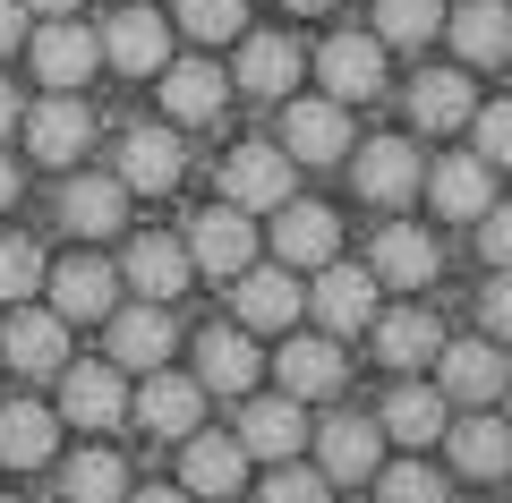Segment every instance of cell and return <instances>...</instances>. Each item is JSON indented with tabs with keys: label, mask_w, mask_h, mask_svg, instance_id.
<instances>
[{
	"label": "cell",
	"mask_w": 512,
	"mask_h": 503,
	"mask_svg": "<svg viewBox=\"0 0 512 503\" xmlns=\"http://www.w3.org/2000/svg\"><path fill=\"white\" fill-rule=\"evenodd\" d=\"M188 265L197 273H214V282H239V273L256 265V222L239 214V205H214V214H197L188 222Z\"/></svg>",
	"instance_id": "obj_1"
},
{
	"label": "cell",
	"mask_w": 512,
	"mask_h": 503,
	"mask_svg": "<svg viewBox=\"0 0 512 503\" xmlns=\"http://www.w3.org/2000/svg\"><path fill=\"white\" fill-rule=\"evenodd\" d=\"M291 171H299V162L282 154V145H239V154L222 162V205H239V214H274V205H291Z\"/></svg>",
	"instance_id": "obj_2"
},
{
	"label": "cell",
	"mask_w": 512,
	"mask_h": 503,
	"mask_svg": "<svg viewBox=\"0 0 512 503\" xmlns=\"http://www.w3.org/2000/svg\"><path fill=\"white\" fill-rule=\"evenodd\" d=\"M282 154L291 162H342L350 154V103H333V94L282 103Z\"/></svg>",
	"instance_id": "obj_3"
},
{
	"label": "cell",
	"mask_w": 512,
	"mask_h": 503,
	"mask_svg": "<svg viewBox=\"0 0 512 503\" xmlns=\"http://www.w3.org/2000/svg\"><path fill=\"white\" fill-rule=\"evenodd\" d=\"M316 461H325V486H359V478H376V469H384V427H376V418L333 410L325 427H316Z\"/></svg>",
	"instance_id": "obj_4"
},
{
	"label": "cell",
	"mask_w": 512,
	"mask_h": 503,
	"mask_svg": "<svg viewBox=\"0 0 512 503\" xmlns=\"http://www.w3.org/2000/svg\"><path fill=\"white\" fill-rule=\"evenodd\" d=\"M504 384H512L504 342H444V350H436V393H444V401H470V410H487Z\"/></svg>",
	"instance_id": "obj_5"
},
{
	"label": "cell",
	"mask_w": 512,
	"mask_h": 503,
	"mask_svg": "<svg viewBox=\"0 0 512 503\" xmlns=\"http://www.w3.org/2000/svg\"><path fill=\"white\" fill-rule=\"evenodd\" d=\"M231 307H239V333H282V324L308 307V290H299L291 265H248L231 282Z\"/></svg>",
	"instance_id": "obj_6"
},
{
	"label": "cell",
	"mask_w": 512,
	"mask_h": 503,
	"mask_svg": "<svg viewBox=\"0 0 512 503\" xmlns=\"http://www.w3.org/2000/svg\"><path fill=\"white\" fill-rule=\"evenodd\" d=\"M376 273L367 265H342V256H333V265H316V290H308V307H316V324H325V333H359V324H376Z\"/></svg>",
	"instance_id": "obj_7"
},
{
	"label": "cell",
	"mask_w": 512,
	"mask_h": 503,
	"mask_svg": "<svg viewBox=\"0 0 512 503\" xmlns=\"http://www.w3.org/2000/svg\"><path fill=\"white\" fill-rule=\"evenodd\" d=\"M43 282H52V316L60 324H103L111 307H120V273H111L103 256H69V265H52Z\"/></svg>",
	"instance_id": "obj_8"
},
{
	"label": "cell",
	"mask_w": 512,
	"mask_h": 503,
	"mask_svg": "<svg viewBox=\"0 0 512 503\" xmlns=\"http://www.w3.org/2000/svg\"><path fill=\"white\" fill-rule=\"evenodd\" d=\"M350 180H359L367 205H410V197H419V180H427V162H419V145H410V137H376V145H359Z\"/></svg>",
	"instance_id": "obj_9"
},
{
	"label": "cell",
	"mask_w": 512,
	"mask_h": 503,
	"mask_svg": "<svg viewBox=\"0 0 512 503\" xmlns=\"http://www.w3.org/2000/svg\"><path fill=\"white\" fill-rule=\"evenodd\" d=\"M0 359L18 367V376H60L69 367V324L52 307H18V316L0 324Z\"/></svg>",
	"instance_id": "obj_10"
},
{
	"label": "cell",
	"mask_w": 512,
	"mask_h": 503,
	"mask_svg": "<svg viewBox=\"0 0 512 503\" xmlns=\"http://www.w3.org/2000/svg\"><path fill=\"white\" fill-rule=\"evenodd\" d=\"M94 43H103V60H111L120 77H163V60H171V18H154V9H120Z\"/></svg>",
	"instance_id": "obj_11"
},
{
	"label": "cell",
	"mask_w": 512,
	"mask_h": 503,
	"mask_svg": "<svg viewBox=\"0 0 512 503\" xmlns=\"http://www.w3.org/2000/svg\"><path fill=\"white\" fill-rule=\"evenodd\" d=\"M26 145H35V162H77L94 145V111L77 103V94H43L35 111H18Z\"/></svg>",
	"instance_id": "obj_12"
},
{
	"label": "cell",
	"mask_w": 512,
	"mask_h": 503,
	"mask_svg": "<svg viewBox=\"0 0 512 503\" xmlns=\"http://www.w3.org/2000/svg\"><path fill=\"white\" fill-rule=\"evenodd\" d=\"M436 265H444V248L419 231V222H384L376 248H367V273L393 282V290H427V282H436Z\"/></svg>",
	"instance_id": "obj_13"
},
{
	"label": "cell",
	"mask_w": 512,
	"mask_h": 503,
	"mask_svg": "<svg viewBox=\"0 0 512 503\" xmlns=\"http://www.w3.org/2000/svg\"><path fill=\"white\" fill-rule=\"evenodd\" d=\"M171 342H180V324H171L154 299L111 307V367H137V376H154V367L171 359Z\"/></svg>",
	"instance_id": "obj_14"
},
{
	"label": "cell",
	"mask_w": 512,
	"mask_h": 503,
	"mask_svg": "<svg viewBox=\"0 0 512 503\" xmlns=\"http://www.w3.org/2000/svg\"><path fill=\"white\" fill-rule=\"evenodd\" d=\"M180 137H171V128H128L120 137V171H111V180L128 188V197H163V188H180Z\"/></svg>",
	"instance_id": "obj_15"
},
{
	"label": "cell",
	"mask_w": 512,
	"mask_h": 503,
	"mask_svg": "<svg viewBox=\"0 0 512 503\" xmlns=\"http://www.w3.org/2000/svg\"><path fill=\"white\" fill-rule=\"evenodd\" d=\"M94 69H103V43H94L77 18H52V26L35 35V77H43L52 94H77Z\"/></svg>",
	"instance_id": "obj_16"
},
{
	"label": "cell",
	"mask_w": 512,
	"mask_h": 503,
	"mask_svg": "<svg viewBox=\"0 0 512 503\" xmlns=\"http://www.w3.org/2000/svg\"><path fill=\"white\" fill-rule=\"evenodd\" d=\"M316 77H325L333 103H367V94H384V43L376 35H333L316 52Z\"/></svg>",
	"instance_id": "obj_17"
},
{
	"label": "cell",
	"mask_w": 512,
	"mask_h": 503,
	"mask_svg": "<svg viewBox=\"0 0 512 503\" xmlns=\"http://www.w3.org/2000/svg\"><path fill=\"white\" fill-rule=\"evenodd\" d=\"M299 444H308L299 401L291 393H248V410H239V452H256V461H291Z\"/></svg>",
	"instance_id": "obj_18"
},
{
	"label": "cell",
	"mask_w": 512,
	"mask_h": 503,
	"mask_svg": "<svg viewBox=\"0 0 512 503\" xmlns=\"http://www.w3.org/2000/svg\"><path fill=\"white\" fill-rule=\"evenodd\" d=\"M299 69H308V52H299L291 35H239V94H265V103H291Z\"/></svg>",
	"instance_id": "obj_19"
},
{
	"label": "cell",
	"mask_w": 512,
	"mask_h": 503,
	"mask_svg": "<svg viewBox=\"0 0 512 503\" xmlns=\"http://www.w3.org/2000/svg\"><path fill=\"white\" fill-rule=\"evenodd\" d=\"M128 393H120V367L86 359V367H60V418L69 427H120Z\"/></svg>",
	"instance_id": "obj_20"
},
{
	"label": "cell",
	"mask_w": 512,
	"mask_h": 503,
	"mask_svg": "<svg viewBox=\"0 0 512 503\" xmlns=\"http://www.w3.org/2000/svg\"><path fill=\"white\" fill-rule=\"evenodd\" d=\"M419 188L436 197L444 222H478V214L495 205V171H487L478 154H444V162H427V180H419Z\"/></svg>",
	"instance_id": "obj_21"
},
{
	"label": "cell",
	"mask_w": 512,
	"mask_h": 503,
	"mask_svg": "<svg viewBox=\"0 0 512 503\" xmlns=\"http://www.w3.org/2000/svg\"><path fill=\"white\" fill-rule=\"evenodd\" d=\"M180 495H214L231 503L239 478H248V452H239V435H180Z\"/></svg>",
	"instance_id": "obj_22"
},
{
	"label": "cell",
	"mask_w": 512,
	"mask_h": 503,
	"mask_svg": "<svg viewBox=\"0 0 512 503\" xmlns=\"http://www.w3.org/2000/svg\"><path fill=\"white\" fill-rule=\"evenodd\" d=\"M274 256H282V265H333V256H342V222H333L325 214V205H274Z\"/></svg>",
	"instance_id": "obj_23"
},
{
	"label": "cell",
	"mask_w": 512,
	"mask_h": 503,
	"mask_svg": "<svg viewBox=\"0 0 512 503\" xmlns=\"http://www.w3.org/2000/svg\"><path fill=\"white\" fill-rule=\"evenodd\" d=\"M120 273L137 282V299H154V307H163V299H180V290H188V273H197V265H188V248H180L171 231H146V239H128Z\"/></svg>",
	"instance_id": "obj_24"
},
{
	"label": "cell",
	"mask_w": 512,
	"mask_h": 503,
	"mask_svg": "<svg viewBox=\"0 0 512 503\" xmlns=\"http://www.w3.org/2000/svg\"><path fill=\"white\" fill-rule=\"evenodd\" d=\"M274 376H282V393H291V401L342 393V342H333V333H291L282 359H274Z\"/></svg>",
	"instance_id": "obj_25"
},
{
	"label": "cell",
	"mask_w": 512,
	"mask_h": 503,
	"mask_svg": "<svg viewBox=\"0 0 512 503\" xmlns=\"http://www.w3.org/2000/svg\"><path fill=\"white\" fill-rule=\"evenodd\" d=\"M256 333H239V324H214V333H197V384L205 393H256Z\"/></svg>",
	"instance_id": "obj_26"
},
{
	"label": "cell",
	"mask_w": 512,
	"mask_h": 503,
	"mask_svg": "<svg viewBox=\"0 0 512 503\" xmlns=\"http://www.w3.org/2000/svg\"><path fill=\"white\" fill-rule=\"evenodd\" d=\"M197 418H205V384L154 367L146 393H137V427H146V435H197Z\"/></svg>",
	"instance_id": "obj_27"
},
{
	"label": "cell",
	"mask_w": 512,
	"mask_h": 503,
	"mask_svg": "<svg viewBox=\"0 0 512 503\" xmlns=\"http://www.w3.org/2000/svg\"><path fill=\"white\" fill-rule=\"evenodd\" d=\"M444 35H453V52L470 60V69H504L512 60V9L504 0H461Z\"/></svg>",
	"instance_id": "obj_28"
},
{
	"label": "cell",
	"mask_w": 512,
	"mask_h": 503,
	"mask_svg": "<svg viewBox=\"0 0 512 503\" xmlns=\"http://www.w3.org/2000/svg\"><path fill=\"white\" fill-rule=\"evenodd\" d=\"M470 111H478V94H470V77H461V69H419V77H410V120H419L427 137L470 128Z\"/></svg>",
	"instance_id": "obj_29"
},
{
	"label": "cell",
	"mask_w": 512,
	"mask_h": 503,
	"mask_svg": "<svg viewBox=\"0 0 512 503\" xmlns=\"http://www.w3.org/2000/svg\"><path fill=\"white\" fill-rule=\"evenodd\" d=\"M120 214H128V188L103 180V171H86V180L60 188V222H69L77 239H111V231H120Z\"/></svg>",
	"instance_id": "obj_30"
},
{
	"label": "cell",
	"mask_w": 512,
	"mask_h": 503,
	"mask_svg": "<svg viewBox=\"0 0 512 503\" xmlns=\"http://www.w3.org/2000/svg\"><path fill=\"white\" fill-rule=\"evenodd\" d=\"M222 94H231V86H222L214 60H163V111H171V120H188V128L214 120Z\"/></svg>",
	"instance_id": "obj_31"
},
{
	"label": "cell",
	"mask_w": 512,
	"mask_h": 503,
	"mask_svg": "<svg viewBox=\"0 0 512 503\" xmlns=\"http://www.w3.org/2000/svg\"><path fill=\"white\" fill-rule=\"evenodd\" d=\"M444 350V324L427 316V307H393V316H376V359L384 367H427Z\"/></svg>",
	"instance_id": "obj_32"
},
{
	"label": "cell",
	"mask_w": 512,
	"mask_h": 503,
	"mask_svg": "<svg viewBox=\"0 0 512 503\" xmlns=\"http://www.w3.org/2000/svg\"><path fill=\"white\" fill-rule=\"evenodd\" d=\"M453 469H461V478H504V469H512V427L487 418V410H470L453 427Z\"/></svg>",
	"instance_id": "obj_33"
},
{
	"label": "cell",
	"mask_w": 512,
	"mask_h": 503,
	"mask_svg": "<svg viewBox=\"0 0 512 503\" xmlns=\"http://www.w3.org/2000/svg\"><path fill=\"white\" fill-rule=\"evenodd\" d=\"M60 495H69V503H120L128 495V461L111 444L69 452V461H60Z\"/></svg>",
	"instance_id": "obj_34"
},
{
	"label": "cell",
	"mask_w": 512,
	"mask_h": 503,
	"mask_svg": "<svg viewBox=\"0 0 512 503\" xmlns=\"http://www.w3.org/2000/svg\"><path fill=\"white\" fill-rule=\"evenodd\" d=\"M0 461L9 469L52 461V410H43V401H0Z\"/></svg>",
	"instance_id": "obj_35"
},
{
	"label": "cell",
	"mask_w": 512,
	"mask_h": 503,
	"mask_svg": "<svg viewBox=\"0 0 512 503\" xmlns=\"http://www.w3.org/2000/svg\"><path fill=\"white\" fill-rule=\"evenodd\" d=\"M393 444H436L444 435V393H427V384H402V393H384V418H376Z\"/></svg>",
	"instance_id": "obj_36"
},
{
	"label": "cell",
	"mask_w": 512,
	"mask_h": 503,
	"mask_svg": "<svg viewBox=\"0 0 512 503\" xmlns=\"http://www.w3.org/2000/svg\"><path fill=\"white\" fill-rule=\"evenodd\" d=\"M427 35H444V0H376V43L419 52Z\"/></svg>",
	"instance_id": "obj_37"
},
{
	"label": "cell",
	"mask_w": 512,
	"mask_h": 503,
	"mask_svg": "<svg viewBox=\"0 0 512 503\" xmlns=\"http://www.w3.org/2000/svg\"><path fill=\"white\" fill-rule=\"evenodd\" d=\"M180 26L197 43H239L248 35V0H180Z\"/></svg>",
	"instance_id": "obj_38"
},
{
	"label": "cell",
	"mask_w": 512,
	"mask_h": 503,
	"mask_svg": "<svg viewBox=\"0 0 512 503\" xmlns=\"http://www.w3.org/2000/svg\"><path fill=\"white\" fill-rule=\"evenodd\" d=\"M35 290H43V248L35 239H0V299L26 307Z\"/></svg>",
	"instance_id": "obj_39"
},
{
	"label": "cell",
	"mask_w": 512,
	"mask_h": 503,
	"mask_svg": "<svg viewBox=\"0 0 512 503\" xmlns=\"http://www.w3.org/2000/svg\"><path fill=\"white\" fill-rule=\"evenodd\" d=\"M376 486H384V503H444V469H427V461L376 469Z\"/></svg>",
	"instance_id": "obj_40"
},
{
	"label": "cell",
	"mask_w": 512,
	"mask_h": 503,
	"mask_svg": "<svg viewBox=\"0 0 512 503\" xmlns=\"http://www.w3.org/2000/svg\"><path fill=\"white\" fill-rule=\"evenodd\" d=\"M470 128H478V162H487V171H512V94L504 103H478Z\"/></svg>",
	"instance_id": "obj_41"
},
{
	"label": "cell",
	"mask_w": 512,
	"mask_h": 503,
	"mask_svg": "<svg viewBox=\"0 0 512 503\" xmlns=\"http://www.w3.org/2000/svg\"><path fill=\"white\" fill-rule=\"evenodd\" d=\"M256 503H333L325 469H299V461H274V478H265V495Z\"/></svg>",
	"instance_id": "obj_42"
},
{
	"label": "cell",
	"mask_w": 512,
	"mask_h": 503,
	"mask_svg": "<svg viewBox=\"0 0 512 503\" xmlns=\"http://www.w3.org/2000/svg\"><path fill=\"white\" fill-rule=\"evenodd\" d=\"M478 256H487V273H512V205L478 214Z\"/></svg>",
	"instance_id": "obj_43"
},
{
	"label": "cell",
	"mask_w": 512,
	"mask_h": 503,
	"mask_svg": "<svg viewBox=\"0 0 512 503\" xmlns=\"http://www.w3.org/2000/svg\"><path fill=\"white\" fill-rule=\"evenodd\" d=\"M478 324H487V342H512V273H487V290H478Z\"/></svg>",
	"instance_id": "obj_44"
},
{
	"label": "cell",
	"mask_w": 512,
	"mask_h": 503,
	"mask_svg": "<svg viewBox=\"0 0 512 503\" xmlns=\"http://www.w3.org/2000/svg\"><path fill=\"white\" fill-rule=\"evenodd\" d=\"M18 43H26V9H18V0H0V52H18Z\"/></svg>",
	"instance_id": "obj_45"
},
{
	"label": "cell",
	"mask_w": 512,
	"mask_h": 503,
	"mask_svg": "<svg viewBox=\"0 0 512 503\" xmlns=\"http://www.w3.org/2000/svg\"><path fill=\"white\" fill-rule=\"evenodd\" d=\"M9 128H18V86L0 77V137H9Z\"/></svg>",
	"instance_id": "obj_46"
},
{
	"label": "cell",
	"mask_w": 512,
	"mask_h": 503,
	"mask_svg": "<svg viewBox=\"0 0 512 503\" xmlns=\"http://www.w3.org/2000/svg\"><path fill=\"white\" fill-rule=\"evenodd\" d=\"M0 205H18V162L0 154Z\"/></svg>",
	"instance_id": "obj_47"
},
{
	"label": "cell",
	"mask_w": 512,
	"mask_h": 503,
	"mask_svg": "<svg viewBox=\"0 0 512 503\" xmlns=\"http://www.w3.org/2000/svg\"><path fill=\"white\" fill-rule=\"evenodd\" d=\"M18 9H35V18H69L77 0H18Z\"/></svg>",
	"instance_id": "obj_48"
},
{
	"label": "cell",
	"mask_w": 512,
	"mask_h": 503,
	"mask_svg": "<svg viewBox=\"0 0 512 503\" xmlns=\"http://www.w3.org/2000/svg\"><path fill=\"white\" fill-rule=\"evenodd\" d=\"M128 503H188L180 486H146V495H128Z\"/></svg>",
	"instance_id": "obj_49"
},
{
	"label": "cell",
	"mask_w": 512,
	"mask_h": 503,
	"mask_svg": "<svg viewBox=\"0 0 512 503\" xmlns=\"http://www.w3.org/2000/svg\"><path fill=\"white\" fill-rule=\"evenodd\" d=\"M291 9H299V18H325V9H333V0H291Z\"/></svg>",
	"instance_id": "obj_50"
},
{
	"label": "cell",
	"mask_w": 512,
	"mask_h": 503,
	"mask_svg": "<svg viewBox=\"0 0 512 503\" xmlns=\"http://www.w3.org/2000/svg\"><path fill=\"white\" fill-rule=\"evenodd\" d=\"M504 393H512V384H504Z\"/></svg>",
	"instance_id": "obj_51"
},
{
	"label": "cell",
	"mask_w": 512,
	"mask_h": 503,
	"mask_svg": "<svg viewBox=\"0 0 512 503\" xmlns=\"http://www.w3.org/2000/svg\"><path fill=\"white\" fill-rule=\"evenodd\" d=\"M0 503H9V495H0Z\"/></svg>",
	"instance_id": "obj_52"
}]
</instances>
